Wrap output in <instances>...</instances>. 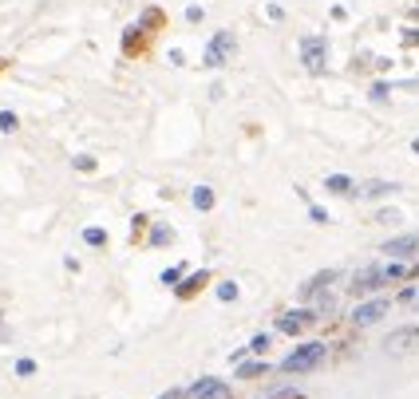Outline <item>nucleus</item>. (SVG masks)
<instances>
[{"mask_svg":"<svg viewBox=\"0 0 419 399\" xmlns=\"http://www.w3.org/2000/svg\"><path fill=\"white\" fill-rule=\"evenodd\" d=\"M320 360H324V344L312 340V344H300L297 352H289V356L281 360V372H289V376H297V372H312Z\"/></svg>","mask_w":419,"mask_h":399,"instance_id":"f257e3e1","label":"nucleus"},{"mask_svg":"<svg viewBox=\"0 0 419 399\" xmlns=\"http://www.w3.org/2000/svg\"><path fill=\"white\" fill-rule=\"evenodd\" d=\"M419 348V324H403V329L388 332V340H384V352L388 356H408V352Z\"/></svg>","mask_w":419,"mask_h":399,"instance_id":"f03ea898","label":"nucleus"},{"mask_svg":"<svg viewBox=\"0 0 419 399\" xmlns=\"http://www.w3.org/2000/svg\"><path fill=\"white\" fill-rule=\"evenodd\" d=\"M300 63L312 71H320L324 63H329V44H324V36H309V40H300Z\"/></svg>","mask_w":419,"mask_h":399,"instance_id":"7ed1b4c3","label":"nucleus"},{"mask_svg":"<svg viewBox=\"0 0 419 399\" xmlns=\"http://www.w3.org/2000/svg\"><path fill=\"white\" fill-rule=\"evenodd\" d=\"M384 281H388V277H384V269H379V265H368V269H360L356 277H352L348 293H352V297H368V293H376Z\"/></svg>","mask_w":419,"mask_h":399,"instance_id":"20e7f679","label":"nucleus"},{"mask_svg":"<svg viewBox=\"0 0 419 399\" xmlns=\"http://www.w3.org/2000/svg\"><path fill=\"white\" fill-rule=\"evenodd\" d=\"M233 48H238V40H233L230 32H218V36L210 40V48H206V68H221V63L233 56Z\"/></svg>","mask_w":419,"mask_h":399,"instance_id":"39448f33","label":"nucleus"},{"mask_svg":"<svg viewBox=\"0 0 419 399\" xmlns=\"http://www.w3.org/2000/svg\"><path fill=\"white\" fill-rule=\"evenodd\" d=\"M336 281H340L336 269H324V273H317V277H309L305 285H300V300H317V297H324V293H329Z\"/></svg>","mask_w":419,"mask_h":399,"instance_id":"423d86ee","label":"nucleus"},{"mask_svg":"<svg viewBox=\"0 0 419 399\" xmlns=\"http://www.w3.org/2000/svg\"><path fill=\"white\" fill-rule=\"evenodd\" d=\"M312 320H317V312H312V309L285 312V317H277V332H285V336H300V332L309 329Z\"/></svg>","mask_w":419,"mask_h":399,"instance_id":"0eeeda50","label":"nucleus"},{"mask_svg":"<svg viewBox=\"0 0 419 399\" xmlns=\"http://www.w3.org/2000/svg\"><path fill=\"white\" fill-rule=\"evenodd\" d=\"M186 399H233L230 395V388L221 383V379H214V376H202L194 388L186 391Z\"/></svg>","mask_w":419,"mask_h":399,"instance_id":"6e6552de","label":"nucleus"},{"mask_svg":"<svg viewBox=\"0 0 419 399\" xmlns=\"http://www.w3.org/2000/svg\"><path fill=\"white\" fill-rule=\"evenodd\" d=\"M388 317V300H368V305H360L356 312H352V324L356 329H368V324H376V320Z\"/></svg>","mask_w":419,"mask_h":399,"instance_id":"1a4fd4ad","label":"nucleus"},{"mask_svg":"<svg viewBox=\"0 0 419 399\" xmlns=\"http://www.w3.org/2000/svg\"><path fill=\"white\" fill-rule=\"evenodd\" d=\"M415 250H419V238H411V233H403V238H391L388 245H384V253H388V257H396V261L411 257Z\"/></svg>","mask_w":419,"mask_h":399,"instance_id":"9d476101","label":"nucleus"},{"mask_svg":"<svg viewBox=\"0 0 419 399\" xmlns=\"http://www.w3.org/2000/svg\"><path fill=\"white\" fill-rule=\"evenodd\" d=\"M206 285H210V273H206V269H198L194 277H186L182 285H174V293H178L182 300H190V297H198V293L206 289Z\"/></svg>","mask_w":419,"mask_h":399,"instance_id":"9b49d317","label":"nucleus"},{"mask_svg":"<svg viewBox=\"0 0 419 399\" xmlns=\"http://www.w3.org/2000/svg\"><path fill=\"white\" fill-rule=\"evenodd\" d=\"M142 48H147V32H142V28H127V36H123V56H139Z\"/></svg>","mask_w":419,"mask_h":399,"instance_id":"f8f14e48","label":"nucleus"},{"mask_svg":"<svg viewBox=\"0 0 419 399\" xmlns=\"http://www.w3.org/2000/svg\"><path fill=\"white\" fill-rule=\"evenodd\" d=\"M324 186H329L332 194H356V190H352V178H348V174H329V182H324Z\"/></svg>","mask_w":419,"mask_h":399,"instance_id":"ddd939ff","label":"nucleus"},{"mask_svg":"<svg viewBox=\"0 0 419 399\" xmlns=\"http://www.w3.org/2000/svg\"><path fill=\"white\" fill-rule=\"evenodd\" d=\"M396 182H364V194L368 198H384V194H396Z\"/></svg>","mask_w":419,"mask_h":399,"instance_id":"4468645a","label":"nucleus"},{"mask_svg":"<svg viewBox=\"0 0 419 399\" xmlns=\"http://www.w3.org/2000/svg\"><path fill=\"white\" fill-rule=\"evenodd\" d=\"M194 206H198L202 214L214 210V190H210V186H198V190H194Z\"/></svg>","mask_w":419,"mask_h":399,"instance_id":"2eb2a0df","label":"nucleus"},{"mask_svg":"<svg viewBox=\"0 0 419 399\" xmlns=\"http://www.w3.org/2000/svg\"><path fill=\"white\" fill-rule=\"evenodd\" d=\"M174 241V230L170 226H154V233H150V245H170Z\"/></svg>","mask_w":419,"mask_h":399,"instance_id":"dca6fc26","label":"nucleus"},{"mask_svg":"<svg viewBox=\"0 0 419 399\" xmlns=\"http://www.w3.org/2000/svg\"><path fill=\"white\" fill-rule=\"evenodd\" d=\"M83 241L95 245V250H103V245H107V230H83Z\"/></svg>","mask_w":419,"mask_h":399,"instance_id":"f3484780","label":"nucleus"},{"mask_svg":"<svg viewBox=\"0 0 419 399\" xmlns=\"http://www.w3.org/2000/svg\"><path fill=\"white\" fill-rule=\"evenodd\" d=\"M265 372H269L265 364H241L238 376H241V379H257V376H265Z\"/></svg>","mask_w":419,"mask_h":399,"instance_id":"a211bd4d","label":"nucleus"},{"mask_svg":"<svg viewBox=\"0 0 419 399\" xmlns=\"http://www.w3.org/2000/svg\"><path fill=\"white\" fill-rule=\"evenodd\" d=\"M218 297H221V300H238V285H233V281L218 285Z\"/></svg>","mask_w":419,"mask_h":399,"instance_id":"6ab92c4d","label":"nucleus"},{"mask_svg":"<svg viewBox=\"0 0 419 399\" xmlns=\"http://www.w3.org/2000/svg\"><path fill=\"white\" fill-rule=\"evenodd\" d=\"M376 221H379V226H396V221H399V210H379Z\"/></svg>","mask_w":419,"mask_h":399,"instance_id":"aec40b11","label":"nucleus"},{"mask_svg":"<svg viewBox=\"0 0 419 399\" xmlns=\"http://www.w3.org/2000/svg\"><path fill=\"white\" fill-rule=\"evenodd\" d=\"M0 130H16V115L12 111H0Z\"/></svg>","mask_w":419,"mask_h":399,"instance_id":"412c9836","label":"nucleus"},{"mask_svg":"<svg viewBox=\"0 0 419 399\" xmlns=\"http://www.w3.org/2000/svg\"><path fill=\"white\" fill-rule=\"evenodd\" d=\"M36 372V360H16V376H32Z\"/></svg>","mask_w":419,"mask_h":399,"instance_id":"4be33fe9","label":"nucleus"},{"mask_svg":"<svg viewBox=\"0 0 419 399\" xmlns=\"http://www.w3.org/2000/svg\"><path fill=\"white\" fill-rule=\"evenodd\" d=\"M75 170H83V174L95 170V159H91V154H80V159H75Z\"/></svg>","mask_w":419,"mask_h":399,"instance_id":"5701e85b","label":"nucleus"},{"mask_svg":"<svg viewBox=\"0 0 419 399\" xmlns=\"http://www.w3.org/2000/svg\"><path fill=\"white\" fill-rule=\"evenodd\" d=\"M142 24H154V28H159V24H162V12H159V8H147V16H142Z\"/></svg>","mask_w":419,"mask_h":399,"instance_id":"b1692460","label":"nucleus"},{"mask_svg":"<svg viewBox=\"0 0 419 399\" xmlns=\"http://www.w3.org/2000/svg\"><path fill=\"white\" fill-rule=\"evenodd\" d=\"M178 277H182V265H174V269H166V273H162V285H174Z\"/></svg>","mask_w":419,"mask_h":399,"instance_id":"393cba45","label":"nucleus"},{"mask_svg":"<svg viewBox=\"0 0 419 399\" xmlns=\"http://www.w3.org/2000/svg\"><path fill=\"white\" fill-rule=\"evenodd\" d=\"M265 348H269V336H253L250 352H265Z\"/></svg>","mask_w":419,"mask_h":399,"instance_id":"a878e982","label":"nucleus"},{"mask_svg":"<svg viewBox=\"0 0 419 399\" xmlns=\"http://www.w3.org/2000/svg\"><path fill=\"white\" fill-rule=\"evenodd\" d=\"M159 399H186V391H182V388H170V391H162Z\"/></svg>","mask_w":419,"mask_h":399,"instance_id":"bb28decb","label":"nucleus"},{"mask_svg":"<svg viewBox=\"0 0 419 399\" xmlns=\"http://www.w3.org/2000/svg\"><path fill=\"white\" fill-rule=\"evenodd\" d=\"M277 399H305V395H300V391H281Z\"/></svg>","mask_w":419,"mask_h":399,"instance_id":"cd10ccee","label":"nucleus"},{"mask_svg":"<svg viewBox=\"0 0 419 399\" xmlns=\"http://www.w3.org/2000/svg\"><path fill=\"white\" fill-rule=\"evenodd\" d=\"M411 150H415V154H419V139H415V142H411Z\"/></svg>","mask_w":419,"mask_h":399,"instance_id":"c85d7f7f","label":"nucleus"},{"mask_svg":"<svg viewBox=\"0 0 419 399\" xmlns=\"http://www.w3.org/2000/svg\"><path fill=\"white\" fill-rule=\"evenodd\" d=\"M415 305H419V297H415Z\"/></svg>","mask_w":419,"mask_h":399,"instance_id":"c756f323","label":"nucleus"}]
</instances>
